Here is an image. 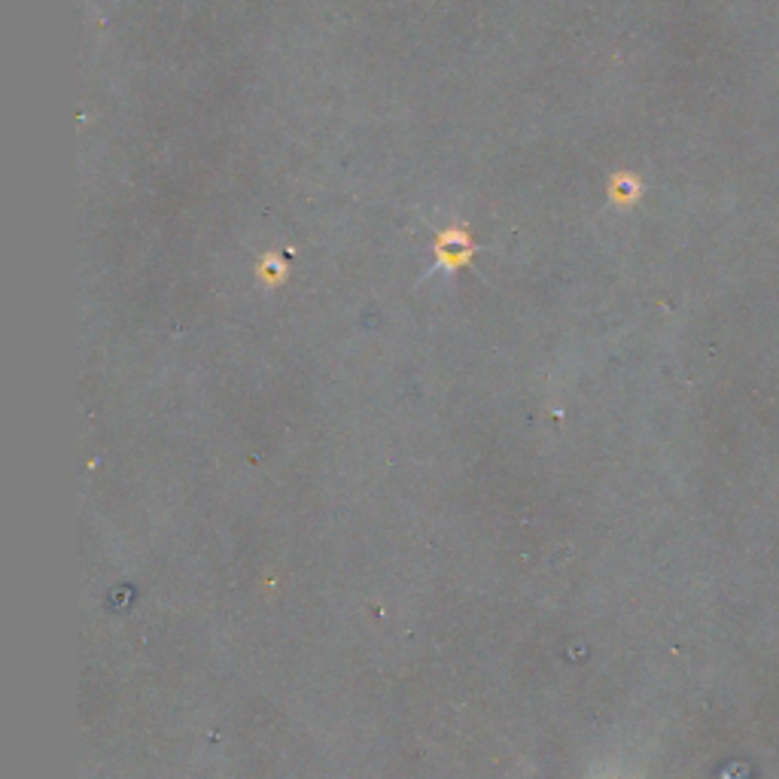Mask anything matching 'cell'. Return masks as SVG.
Returning a JSON list of instances; mask_svg holds the SVG:
<instances>
[{
    "label": "cell",
    "instance_id": "obj_1",
    "mask_svg": "<svg viewBox=\"0 0 779 779\" xmlns=\"http://www.w3.org/2000/svg\"><path fill=\"white\" fill-rule=\"evenodd\" d=\"M469 250H472V247H469L466 235H460V232H445V235L439 238V262L448 265V268L466 262Z\"/></svg>",
    "mask_w": 779,
    "mask_h": 779
}]
</instances>
